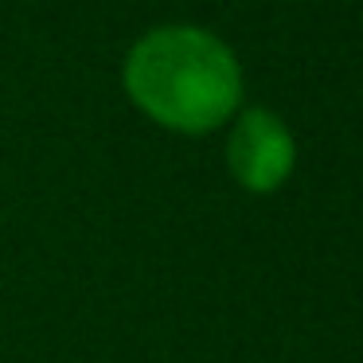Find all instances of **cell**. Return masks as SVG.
Instances as JSON below:
<instances>
[{
    "instance_id": "1",
    "label": "cell",
    "mask_w": 363,
    "mask_h": 363,
    "mask_svg": "<svg viewBox=\"0 0 363 363\" xmlns=\"http://www.w3.org/2000/svg\"><path fill=\"white\" fill-rule=\"evenodd\" d=\"M125 90L152 121L176 133H211L242 98L238 59L199 28H157L125 55Z\"/></svg>"
},
{
    "instance_id": "2",
    "label": "cell",
    "mask_w": 363,
    "mask_h": 363,
    "mask_svg": "<svg viewBox=\"0 0 363 363\" xmlns=\"http://www.w3.org/2000/svg\"><path fill=\"white\" fill-rule=\"evenodd\" d=\"M293 164H297V145L277 113L246 110L235 121L227 141V168L246 191H254V196L277 191L289 180Z\"/></svg>"
}]
</instances>
